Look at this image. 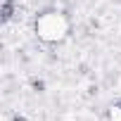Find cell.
Wrapping results in <instances>:
<instances>
[{
  "label": "cell",
  "instance_id": "3957f363",
  "mask_svg": "<svg viewBox=\"0 0 121 121\" xmlns=\"http://www.w3.org/2000/svg\"><path fill=\"white\" fill-rule=\"evenodd\" d=\"M14 121H26V119H24V116H19V114H17V116H14Z\"/></svg>",
  "mask_w": 121,
  "mask_h": 121
},
{
  "label": "cell",
  "instance_id": "7a4b0ae2",
  "mask_svg": "<svg viewBox=\"0 0 121 121\" xmlns=\"http://www.w3.org/2000/svg\"><path fill=\"white\" fill-rule=\"evenodd\" d=\"M31 88H33L36 93H43V90H45V83H43V81H38V78H33V83H31Z\"/></svg>",
  "mask_w": 121,
  "mask_h": 121
},
{
  "label": "cell",
  "instance_id": "6da1fadb",
  "mask_svg": "<svg viewBox=\"0 0 121 121\" xmlns=\"http://www.w3.org/2000/svg\"><path fill=\"white\" fill-rule=\"evenodd\" d=\"M12 14H14V3H12V0H5V3H3V10H0V19H3V22H10Z\"/></svg>",
  "mask_w": 121,
  "mask_h": 121
}]
</instances>
